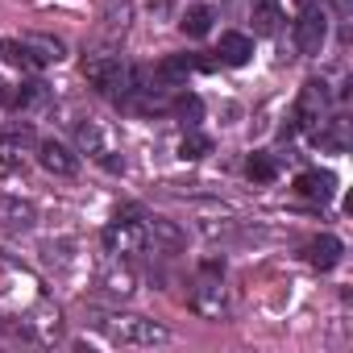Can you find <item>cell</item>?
Here are the masks:
<instances>
[{"mask_svg":"<svg viewBox=\"0 0 353 353\" xmlns=\"http://www.w3.org/2000/svg\"><path fill=\"white\" fill-rule=\"evenodd\" d=\"M17 332H21L26 341H38V345H54V341L63 336V320H59V307L42 303L38 312H30V316L17 324Z\"/></svg>","mask_w":353,"mask_h":353,"instance_id":"obj_8","label":"cell"},{"mask_svg":"<svg viewBox=\"0 0 353 353\" xmlns=\"http://www.w3.org/2000/svg\"><path fill=\"white\" fill-rule=\"evenodd\" d=\"M204 154H212V137H204V133H188L183 141H179V158H204Z\"/></svg>","mask_w":353,"mask_h":353,"instance_id":"obj_22","label":"cell"},{"mask_svg":"<svg viewBox=\"0 0 353 353\" xmlns=\"http://www.w3.org/2000/svg\"><path fill=\"white\" fill-rule=\"evenodd\" d=\"M174 112H179V117H192V121H200L204 104H200V96H183L179 104H174Z\"/></svg>","mask_w":353,"mask_h":353,"instance_id":"obj_23","label":"cell"},{"mask_svg":"<svg viewBox=\"0 0 353 353\" xmlns=\"http://www.w3.org/2000/svg\"><path fill=\"white\" fill-rule=\"evenodd\" d=\"M0 54H5V63H13V67H34V59H30V46L26 42H17V38H5L0 42Z\"/></svg>","mask_w":353,"mask_h":353,"instance_id":"obj_21","label":"cell"},{"mask_svg":"<svg viewBox=\"0 0 353 353\" xmlns=\"http://www.w3.org/2000/svg\"><path fill=\"white\" fill-rule=\"evenodd\" d=\"M26 46H30L34 67H50V63L63 59V42L59 38H26Z\"/></svg>","mask_w":353,"mask_h":353,"instance_id":"obj_17","label":"cell"},{"mask_svg":"<svg viewBox=\"0 0 353 353\" xmlns=\"http://www.w3.org/2000/svg\"><path fill=\"white\" fill-rule=\"evenodd\" d=\"M192 312L204 320H221L229 312V295H225V262H204L200 279L192 287Z\"/></svg>","mask_w":353,"mask_h":353,"instance_id":"obj_2","label":"cell"},{"mask_svg":"<svg viewBox=\"0 0 353 353\" xmlns=\"http://www.w3.org/2000/svg\"><path fill=\"white\" fill-rule=\"evenodd\" d=\"M295 192H299L303 200H320V204H328L332 192H336V174H332V170H303L299 179H295Z\"/></svg>","mask_w":353,"mask_h":353,"instance_id":"obj_10","label":"cell"},{"mask_svg":"<svg viewBox=\"0 0 353 353\" xmlns=\"http://www.w3.org/2000/svg\"><path fill=\"white\" fill-rule=\"evenodd\" d=\"M192 67H196V63H192L188 54H170V59L158 63V79H162V83H183Z\"/></svg>","mask_w":353,"mask_h":353,"instance_id":"obj_18","label":"cell"},{"mask_svg":"<svg viewBox=\"0 0 353 353\" xmlns=\"http://www.w3.org/2000/svg\"><path fill=\"white\" fill-rule=\"evenodd\" d=\"M212 21H216V13H212L208 5H192V9L183 13V21H179V30H183L188 38H204V34L212 30Z\"/></svg>","mask_w":353,"mask_h":353,"instance_id":"obj_16","label":"cell"},{"mask_svg":"<svg viewBox=\"0 0 353 353\" xmlns=\"http://www.w3.org/2000/svg\"><path fill=\"white\" fill-rule=\"evenodd\" d=\"M245 170H250V179H254V183H270L274 174H279V166H274L270 154H250V166H245Z\"/></svg>","mask_w":353,"mask_h":353,"instance_id":"obj_20","label":"cell"},{"mask_svg":"<svg viewBox=\"0 0 353 353\" xmlns=\"http://www.w3.org/2000/svg\"><path fill=\"white\" fill-rule=\"evenodd\" d=\"M0 170H5V162H0Z\"/></svg>","mask_w":353,"mask_h":353,"instance_id":"obj_26","label":"cell"},{"mask_svg":"<svg viewBox=\"0 0 353 353\" xmlns=\"http://www.w3.org/2000/svg\"><path fill=\"white\" fill-rule=\"evenodd\" d=\"M100 332H104V341L108 345H129V349H154V345H166L170 341V332L162 328V324H154V320H145V316H121V312H100L96 320H92Z\"/></svg>","mask_w":353,"mask_h":353,"instance_id":"obj_1","label":"cell"},{"mask_svg":"<svg viewBox=\"0 0 353 353\" xmlns=\"http://www.w3.org/2000/svg\"><path fill=\"white\" fill-rule=\"evenodd\" d=\"M145 237H154V241H158V245H166V250H179V245H183V233L174 229L170 221H162V216H154V221H150Z\"/></svg>","mask_w":353,"mask_h":353,"instance_id":"obj_19","label":"cell"},{"mask_svg":"<svg viewBox=\"0 0 353 353\" xmlns=\"http://www.w3.org/2000/svg\"><path fill=\"white\" fill-rule=\"evenodd\" d=\"M38 158L50 174H63V179H71V174H79V158L63 145V141H42L38 145Z\"/></svg>","mask_w":353,"mask_h":353,"instance_id":"obj_11","label":"cell"},{"mask_svg":"<svg viewBox=\"0 0 353 353\" xmlns=\"http://www.w3.org/2000/svg\"><path fill=\"white\" fill-rule=\"evenodd\" d=\"M96 283H100V291H108V295H117V299H129V295L137 291V274H133V266L121 262L117 254L104 258V266L96 270Z\"/></svg>","mask_w":353,"mask_h":353,"instance_id":"obj_7","label":"cell"},{"mask_svg":"<svg viewBox=\"0 0 353 353\" xmlns=\"http://www.w3.org/2000/svg\"><path fill=\"white\" fill-rule=\"evenodd\" d=\"M216 54H221V63H225V67H245V63H250V54H254V42H250L245 34H221Z\"/></svg>","mask_w":353,"mask_h":353,"instance_id":"obj_13","label":"cell"},{"mask_svg":"<svg viewBox=\"0 0 353 353\" xmlns=\"http://www.w3.org/2000/svg\"><path fill=\"white\" fill-rule=\"evenodd\" d=\"M307 262H312L316 270H332V266L341 262V241H336L332 233H320V237L307 245Z\"/></svg>","mask_w":353,"mask_h":353,"instance_id":"obj_14","label":"cell"},{"mask_svg":"<svg viewBox=\"0 0 353 353\" xmlns=\"http://www.w3.org/2000/svg\"><path fill=\"white\" fill-rule=\"evenodd\" d=\"M0 225H5V229H30L34 225V204H26V200H0Z\"/></svg>","mask_w":353,"mask_h":353,"instance_id":"obj_15","label":"cell"},{"mask_svg":"<svg viewBox=\"0 0 353 353\" xmlns=\"http://www.w3.org/2000/svg\"><path fill=\"white\" fill-rule=\"evenodd\" d=\"M83 79H88L96 92L117 96V100L133 92V67H125L117 54H96V59H88V63H83Z\"/></svg>","mask_w":353,"mask_h":353,"instance_id":"obj_3","label":"cell"},{"mask_svg":"<svg viewBox=\"0 0 353 353\" xmlns=\"http://www.w3.org/2000/svg\"><path fill=\"white\" fill-rule=\"evenodd\" d=\"M328 117V88L324 83H303L299 100H295V125L299 129H320Z\"/></svg>","mask_w":353,"mask_h":353,"instance_id":"obj_5","label":"cell"},{"mask_svg":"<svg viewBox=\"0 0 353 353\" xmlns=\"http://www.w3.org/2000/svg\"><path fill=\"white\" fill-rule=\"evenodd\" d=\"M100 241H104V254L129 258V254H137V250L145 245V229H141L137 221H112V225L100 233Z\"/></svg>","mask_w":353,"mask_h":353,"instance_id":"obj_6","label":"cell"},{"mask_svg":"<svg viewBox=\"0 0 353 353\" xmlns=\"http://www.w3.org/2000/svg\"><path fill=\"white\" fill-rule=\"evenodd\" d=\"M75 137H79V150H83V154H92V158L108 162L112 170L121 166V162L112 158V154H117V150H112V133H108V129H104L100 121H83V125L75 129Z\"/></svg>","mask_w":353,"mask_h":353,"instance_id":"obj_9","label":"cell"},{"mask_svg":"<svg viewBox=\"0 0 353 353\" xmlns=\"http://www.w3.org/2000/svg\"><path fill=\"white\" fill-rule=\"evenodd\" d=\"M295 5H312V0H295Z\"/></svg>","mask_w":353,"mask_h":353,"instance_id":"obj_25","label":"cell"},{"mask_svg":"<svg viewBox=\"0 0 353 353\" xmlns=\"http://www.w3.org/2000/svg\"><path fill=\"white\" fill-rule=\"evenodd\" d=\"M250 21H254L258 38H274L283 30V5H279V0H258V5L250 9Z\"/></svg>","mask_w":353,"mask_h":353,"instance_id":"obj_12","label":"cell"},{"mask_svg":"<svg viewBox=\"0 0 353 353\" xmlns=\"http://www.w3.org/2000/svg\"><path fill=\"white\" fill-rule=\"evenodd\" d=\"M324 38H328V17H324V9L303 5V13H299V21H295V46H299V54H320V50H324Z\"/></svg>","mask_w":353,"mask_h":353,"instance_id":"obj_4","label":"cell"},{"mask_svg":"<svg viewBox=\"0 0 353 353\" xmlns=\"http://www.w3.org/2000/svg\"><path fill=\"white\" fill-rule=\"evenodd\" d=\"M349 9H353V0H336V13L341 17H349Z\"/></svg>","mask_w":353,"mask_h":353,"instance_id":"obj_24","label":"cell"}]
</instances>
